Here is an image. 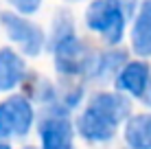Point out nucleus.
I'll return each mask as SVG.
<instances>
[{
  "instance_id": "nucleus-1",
  "label": "nucleus",
  "mask_w": 151,
  "mask_h": 149,
  "mask_svg": "<svg viewBox=\"0 0 151 149\" xmlns=\"http://www.w3.org/2000/svg\"><path fill=\"white\" fill-rule=\"evenodd\" d=\"M132 103L118 92H96L77 121L79 134L90 143H107L129 116Z\"/></svg>"
},
{
  "instance_id": "nucleus-2",
  "label": "nucleus",
  "mask_w": 151,
  "mask_h": 149,
  "mask_svg": "<svg viewBox=\"0 0 151 149\" xmlns=\"http://www.w3.org/2000/svg\"><path fill=\"white\" fill-rule=\"evenodd\" d=\"M53 59L61 75L68 77H92L96 53L88 48L75 35V27L68 18H59L55 22L53 35Z\"/></svg>"
},
{
  "instance_id": "nucleus-3",
  "label": "nucleus",
  "mask_w": 151,
  "mask_h": 149,
  "mask_svg": "<svg viewBox=\"0 0 151 149\" xmlns=\"http://www.w3.org/2000/svg\"><path fill=\"white\" fill-rule=\"evenodd\" d=\"M86 24L90 31L99 33L107 44H118L125 35L127 13L121 0H92L86 9Z\"/></svg>"
},
{
  "instance_id": "nucleus-4",
  "label": "nucleus",
  "mask_w": 151,
  "mask_h": 149,
  "mask_svg": "<svg viewBox=\"0 0 151 149\" xmlns=\"http://www.w3.org/2000/svg\"><path fill=\"white\" fill-rule=\"evenodd\" d=\"M0 24L11 42L20 48V53L27 57H37L44 50L46 35L37 24H33L29 18L13 11H2L0 13Z\"/></svg>"
},
{
  "instance_id": "nucleus-5",
  "label": "nucleus",
  "mask_w": 151,
  "mask_h": 149,
  "mask_svg": "<svg viewBox=\"0 0 151 149\" xmlns=\"http://www.w3.org/2000/svg\"><path fill=\"white\" fill-rule=\"evenodd\" d=\"M33 105L27 96H9L0 103V143L4 138H22L33 127Z\"/></svg>"
},
{
  "instance_id": "nucleus-6",
  "label": "nucleus",
  "mask_w": 151,
  "mask_h": 149,
  "mask_svg": "<svg viewBox=\"0 0 151 149\" xmlns=\"http://www.w3.org/2000/svg\"><path fill=\"white\" fill-rule=\"evenodd\" d=\"M40 138H42V149H75L72 138L75 130L72 123L64 114H50L40 123Z\"/></svg>"
},
{
  "instance_id": "nucleus-7",
  "label": "nucleus",
  "mask_w": 151,
  "mask_h": 149,
  "mask_svg": "<svg viewBox=\"0 0 151 149\" xmlns=\"http://www.w3.org/2000/svg\"><path fill=\"white\" fill-rule=\"evenodd\" d=\"M151 79V68L145 61H125L121 70L116 73V88L121 92H127L132 96L142 99L145 90Z\"/></svg>"
},
{
  "instance_id": "nucleus-8",
  "label": "nucleus",
  "mask_w": 151,
  "mask_h": 149,
  "mask_svg": "<svg viewBox=\"0 0 151 149\" xmlns=\"http://www.w3.org/2000/svg\"><path fill=\"white\" fill-rule=\"evenodd\" d=\"M132 48L138 57H151V0H142L138 4L132 24Z\"/></svg>"
},
{
  "instance_id": "nucleus-9",
  "label": "nucleus",
  "mask_w": 151,
  "mask_h": 149,
  "mask_svg": "<svg viewBox=\"0 0 151 149\" xmlns=\"http://www.w3.org/2000/svg\"><path fill=\"white\" fill-rule=\"evenodd\" d=\"M27 77V64L13 48H0V92L18 88Z\"/></svg>"
},
{
  "instance_id": "nucleus-10",
  "label": "nucleus",
  "mask_w": 151,
  "mask_h": 149,
  "mask_svg": "<svg viewBox=\"0 0 151 149\" xmlns=\"http://www.w3.org/2000/svg\"><path fill=\"white\" fill-rule=\"evenodd\" d=\"M125 143L129 149H151V112L132 116L125 125Z\"/></svg>"
},
{
  "instance_id": "nucleus-11",
  "label": "nucleus",
  "mask_w": 151,
  "mask_h": 149,
  "mask_svg": "<svg viewBox=\"0 0 151 149\" xmlns=\"http://www.w3.org/2000/svg\"><path fill=\"white\" fill-rule=\"evenodd\" d=\"M127 61V55L121 53V50H107V53H96L94 59V70H92V77H112L121 70V66Z\"/></svg>"
},
{
  "instance_id": "nucleus-12",
  "label": "nucleus",
  "mask_w": 151,
  "mask_h": 149,
  "mask_svg": "<svg viewBox=\"0 0 151 149\" xmlns=\"http://www.w3.org/2000/svg\"><path fill=\"white\" fill-rule=\"evenodd\" d=\"M20 15H31L42 7V0H7Z\"/></svg>"
},
{
  "instance_id": "nucleus-13",
  "label": "nucleus",
  "mask_w": 151,
  "mask_h": 149,
  "mask_svg": "<svg viewBox=\"0 0 151 149\" xmlns=\"http://www.w3.org/2000/svg\"><path fill=\"white\" fill-rule=\"evenodd\" d=\"M142 99H145V103H149V105H151V79H149V86H147V90H145Z\"/></svg>"
},
{
  "instance_id": "nucleus-14",
  "label": "nucleus",
  "mask_w": 151,
  "mask_h": 149,
  "mask_svg": "<svg viewBox=\"0 0 151 149\" xmlns=\"http://www.w3.org/2000/svg\"><path fill=\"white\" fill-rule=\"evenodd\" d=\"M0 149H11V147H9L7 143H0Z\"/></svg>"
},
{
  "instance_id": "nucleus-15",
  "label": "nucleus",
  "mask_w": 151,
  "mask_h": 149,
  "mask_svg": "<svg viewBox=\"0 0 151 149\" xmlns=\"http://www.w3.org/2000/svg\"><path fill=\"white\" fill-rule=\"evenodd\" d=\"M24 149H33V147H24Z\"/></svg>"
}]
</instances>
